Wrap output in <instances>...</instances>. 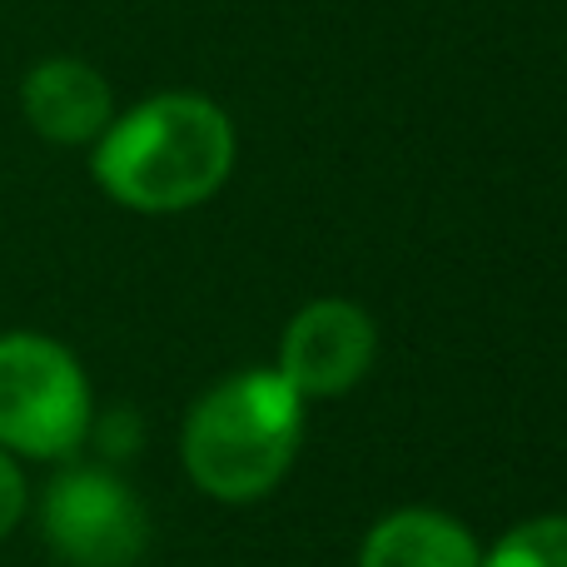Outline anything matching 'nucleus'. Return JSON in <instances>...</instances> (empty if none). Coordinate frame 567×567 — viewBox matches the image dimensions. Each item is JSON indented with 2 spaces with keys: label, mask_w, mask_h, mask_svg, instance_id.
<instances>
[{
  "label": "nucleus",
  "mask_w": 567,
  "mask_h": 567,
  "mask_svg": "<svg viewBox=\"0 0 567 567\" xmlns=\"http://www.w3.org/2000/svg\"><path fill=\"white\" fill-rule=\"evenodd\" d=\"M239 135L219 100L199 90H159L120 110L90 145V175L135 215H185L235 175Z\"/></svg>",
  "instance_id": "f257e3e1"
},
{
  "label": "nucleus",
  "mask_w": 567,
  "mask_h": 567,
  "mask_svg": "<svg viewBox=\"0 0 567 567\" xmlns=\"http://www.w3.org/2000/svg\"><path fill=\"white\" fill-rule=\"evenodd\" d=\"M379 359V323L353 299H313L284 323L275 373L299 399H339Z\"/></svg>",
  "instance_id": "39448f33"
},
{
  "label": "nucleus",
  "mask_w": 567,
  "mask_h": 567,
  "mask_svg": "<svg viewBox=\"0 0 567 567\" xmlns=\"http://www.w3.org/2000/svg\"><path fill=\"white\" fill-rule=\"evenodd\" d=\"M90 379L65 343L0 333V449L20 458H70L90 439Z\"/></svg>",
  "instance_id": "7ed1b4c3"
},
{
  "label": "nucleus",
  "mask_w": 567,
  "mask_h": 567,
  "mask_svg": "<svg viewBox=\"0 0 567 567\" xmlns=\"http://www.w3.org/2000/svg\"><path fill=\"white\" fill-rule=\"evenodd\" d=\"M359 567H483V548L449 513L399 508L363 533Z\"/></svg>",
  "instance_id": "0eeeda50"
},
{
  "label": "nucleus",
  "mask_w": 567,
  "mask_h": 567,
  "mask_svg": "<svg viewBox=\"0 0 567 567\" xmlns=\"http://www.w3.org/2000/svg\"><path fill=\"white\" fill-rule=\"evenodd\" d=\"M20 110L50 145H95L100 130L115 120V95L90 60L50 55L20 85Z\"/></svg>",
  "instance_id": "423d86ee"
},
{
  "label": "nucleus",
  "mask_w": 567,
  "mask_h": 567,
  "mask_svg": "<svg viewBox=\"0 0 567 567\" xmlns=\"http://www.w3.org/2000/svg\"><path fill=\"white\" fill-rule=\"evenodd\" d=\"M45 543L70 567H130L145 553V503L105 468H70L40 503Z\"/></svg>",
  "instance_id": "20e7f679"
},
{
  "label": "nucleus",
  "mask_w": 567,
  "mask_h": 567,
  "mask_svg": "<svg viewBox=\"0 0 567 567\" xmlns=\"http://www.w3.org/2000/svg\"><path fill=\"white\" fill-rule=\"evenodd\" d=\"M483 567H567V513H543L508 528L483 553Z\"/></svg>",
  "instance_id": "6e6552de"
},
{
  "label": "nucleus",
  "mask_w": 567,
  "mask_h": 567,
  "mask_svg": "<svg viewBox=\"0 0 567 567\" xmlns=\"http://www.w3.org/2000/svg\"><path fill=\"white\" fill-rule=\"evenodd\" d=\"M20 513H25V478H20L16 458L0 449V538L20 523Z\"/></svg>",
  "instance_id": "1a4fd4ad"
},
{
  "label": "nucleus",
  "mask_w": 567,
  "mask_h": 567,
  "mask_svg": "<svg viewBox=\"0 0 567 567\" xmlns=\"http://www.w3.org/2000/svg\"><path fill=\"white\" fill-rule=\"evenodd\" d=\"M303 443V399L275 369H239L185 419V473L215 503H259L289 478Z\"/></svg>",
  "instance_id": "f03ea898"
}]
</instances>
